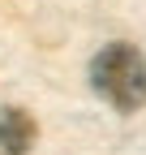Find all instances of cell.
<instances>
[{
  "label": "cell",
  "mask_w": 146,
  "mask_h": 155,
  "mask_svg": "<svg viewBox=\"0 0 146 155\" xmlns=\"http://www.w3.org/2000/svg\"><path fill=\"white\" fill-rule=\"evenodd\" d=\"M90 86L116 112L146 108V56L133 43H107L90 61Z\"/></svg>",
  "instance_id": "6da1fadb"
},
{
  "label": "cell",
  "mask_w": 146,
  "mask_h": 155,
  "mask_svg": "<svg viewBox=\"0 0 146 155\" xmlns=\"http://www.w3.org/2000/svg\"><path fill=\"white\" fill-rule=\"evenodd\" d=\"M34 116L26 108H0V151L5 155H26L34 147Z\"/></svg>",
  "instance_id": "7a4b0ae2"
}]
</instances>
